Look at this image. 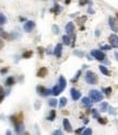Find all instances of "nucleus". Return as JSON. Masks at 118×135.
<instances>
[{
	"label": "nucleus",
	"mask_w": 118,
	"mask_h": 135,
	"mask_svg": "<svg viewBox=\"0 0 118 135\" xmlns=\"http://www.w3.org/2000/svg\"><path fill=\"white\" fill-rule=\"evenodd\" d=\"M85 81H87V83L90 84V85H95V84H97L99 79H97V75L94 72L88 71L87 73H85Z\"/></svg>",
	"instance_id": "nucleus-1"
},
{
	"label": "nucleus",
	"mask_w": 118,
	"mask_h": 135,
	"mask_svg": "<svg viewBox=\"0 0 118 135\" xmlns=\"http://www.w3.org/2000/svg\"><path fill=\"white\" fill-rule=\"evenodd\" d=\"M90 98L94 103H99V101L103 100V94L96 91V89H92V91H90Z\"/></svg>",
	"instance_id": "nucleus-2"
},
{
	"label": "nucleus",
	"mask_w": 118,
	"mask_h": 135,
	"mask_svg": "<svg viewBox=\"0 0 118 135\" xmlns=\"http://www.w3.org/2000/svg\"><path fill=\"white\" fill-rule=\"evenodd\" d=\"M91 55L94 57L96 60H99V61H104L105 58H106L105 54H104L103 51H101V50H92L91 51Z\"/></svg>",
	"instance_id": "nucleus-3"
},
{
	"label": "nucleus",
	"mask_w": 118,
	"mask_h": 135,
	"mask_svg": "<svg viewBox=\"0 0 118 135\" xmlns=\"http://www.w3.org/2000/svg\"><path fill=\"white\" fill-rule=\"evenodd\" d=\"M10 119H11V121L14 123V125L22 124V123H23V113L20 112L19 114H15V116H11Z\"/></svg>",
	"instance_id": "nucleus-4"
},
{
	"label": "nucleus",
	"mask_w": 118,
	"mask_h": 135,
	"mask_svg": "<svg viewBox=\"0 0 118 135\" xmlns=\"http://www.w3.org/2000/svg\"><path fill=\"white\" fill-rule=\"evenodd\" d=\"M37 93L39 94V95H42V96H48V95H50V94H52V89H48V88H45L44 86H37Z\"/></svg>",
	"instance_id": "nucleus-5"
},
{
	"label": "nucleus",
	"mask_w": 118,
	"mask_h": 135,
	"mask_svg": "<svg viewBox=\"0 0 118 135\" xmlns=\"http://www.w3.org/2000/svg\"><path fill=\"white\" fill-rule=\"evenodd\" d=\"M108 40H109V44H111L112 47L118 48V36L116 34H112L108 37Z\"/></svg>",
	"instance_id": "nucleus-6"
},
{
	"label": "nucleus",
	"mask_w": 118,
	"mask_h": 135,
	"mask_svg": "<svg viewBox=\"0 0 118 135\" xmlns=\"http://www.w3.org/2000/svg\"><path fill=\"white\" fill-rule=\"evenodd\" d=\"M108 24H109V26H111L113 32H118V25H117V22H116L115 18L109 16L108 18Z\"/></svg>",
	"instance_id": "nucleus-7"
},
{
	"label": "nucleus",
	"mask_w": 118,
	"mask_h": 135,
	"mask_svg": "<svg viewBox=\"0 0 118 135\" xmlns=\"http://www.w3.org/2000/svg\"><path fill=\"white\" fill-rule=\"evenodd\" d=\"M34 27H35V23L33 21H27V22H25V23H24V26H23L24 31L27 32V33H30V32L33 31Z\"/></svg>",
	"instance_id": "nucleus-8"
},
{
	"label": "nucleus",
	"mask_w": 118,
	"mask_h": 135,
	"mask_svg": "<svg viewBox=\"0 0 118 135\" xmlns=\"http://www.w3.org/2000/svg\"><path fill=\"white\" fill-rule=\"evenodd\" d=\"M54 55L57 57V58H60L62 55V45L61 44H57L54 50Z\"/></svg>",
	"instance_id": "nucleus-9"
},
{
	"label": "nucleus",
	"mask_w": 118,
	"mask_h": 135,
	"mask_svg": "<svg viewBox=\"0 0 118 135\" xmlns=\"http://www.w3.org/2000/svg\"><path fill=\"white\" fill-rule=\"evenodd\" d=\"M70 94H71V97H72L73 100H78V99H80V97H81V93L78 91V89H76V88H71L70 89Z\"/></svg>",
	"instance_id": "nucleus-10"
},
{
	"label": "nucleus",
	"mask_w": 118,
	"mask_h": 135,
	"mask_svg": "<svg viewBox=\"0 0 118 135\" xmlns=\"http://www.w3.org/2000/svg\"><path fill=\"white\" fill-rule=\"evenodd\" d=\"M0 37L5 38L6 40H12V39H13V36H12L11 34H9V33H7L5 31H2V30H0Z\"/></svg>",
	"instance_id": "nucleus-11"
},
{
	"label": "nucleus",
	"mask_w": 118,
	"mask_h": 135,
	"mask_svg": "<svg viewBox=\"0 0 118 135\" xmlns=\"http://www.w3.org/2000/svg\"><path fill=\"white\" fill-rule=\"evenodd\" d=\"M62 123H63V128H65V130H66L67 132H72V126H71L70 122H69L68 119H63Z\"/></svg>",
	"instance_id": "nucleus-12"
},
{
	"label": "nucleus",
	"mask_w": 118,
	"mask_h": 135,
	"mask_svg": "<svg viewBox=\"0 0 118 135\" xmlns=\"http://www.w3.org/2000/svg\"><path fill=\"white\" fill-rule=\"evenodd\" d=\"M47 73H48V70L46 68H40L39 70L37 71V76L38 77H45L46 75H47Z\"/></svg>",
	"instance_id": "nucleus-13"
},
{
	"label": "nucleus",
	"mask_w": 118,
	"mask_h": 135,
	"mask_svg": "<svg viewBox=\"0 0 118 135\" xmlns=\"http://www.w3.org/2000/svg\"><path fill=\"white\" fill-rule=\"evenodd\" d=\"M66 32L68 34H72L73 32H74V24L72 22H69L67 25H66Z\"/></svg>",
	"instance_id": "nucleus-14"
},
{
	"label": "nucleus",
	"mask_w": 118,
	"mask_h": 135,
	"mask_svg": "<svg viewBox=\"0 0 118 135\" xmlns=\"http://www.w3.org/2000/svg\"><path fill=\"white\" fill-rule=\"evenodd\" d=\"M91 100H92L91 98H89V97H84V98H82V105L85 106L87 108L91 107V106H92V103H93V101H91Z\"/></svg>",
	"instance_id": "nucleus-15"
},
{
	"label": "nucleus",
	"mask_w": 118,
	"mask_h": 135,
	"mask_svg": "<svg viewBox=\"0 0 118 135\" xmlns=\"http://www.w3.org/2000/svg\"><path fill=\"white\" fill-rule=\"evenodd\" d=\"M62 91H63V88L58 84V85H56V86H55L54 88H52V94H54L55 96H58Z\"/></svg>",
	"instance_id": "nucleus-16"
},
{
	"label": "nucleus",
	"mask_w": 118,
	"mask_h": 135,
	"mask_svg": "<svg viewBox=\"0 0 118 135\" xmlns=\"http://www.w3.org/2000/svg\"><path fill=\"white\" fill-rule=\"evenodd\" d=\"M100 71L103 73L104 75H106V76H109L111 75V72L108 71V69L106 67H104V65H100Z\"/></svg>",
	"instance_id": "nucleus-17"
},
{
	"label": "nucleus",
	"mask_w": 118,
	"mask_h": 135,
	"mask_svg": "<svg viewBox=\"0 0 118 135\" xmlns=\"http://www.w3.org/2000/svg\"><path fill=\"white\" fill-rule=\"evenodd\" d=\"M14 83H15V80H14L13 76H9L6 80V85H7V86H12Z\"/></svg>",
	"instance_id": "nucleus-18"
},
{
	"label": "nucleus",
	"mask_w": 118,
	"mask_h": 135,
	"mask_svg": "<svg viewBox=\"0 0 118 135\" xmlns=\"http://www.w3.org/2000/svg\"><path fill=\"white\" fill-rule=\"evenodd\" d=\"M66 84H67L66 79H65L63 76H60V77H59V85L65 89V87H66Z\"/></svg>",
	"instance_id": "nucleus-19"
},
{
	"label": "nucleus",
	"mask_w": 118,
	"mask_h": 135,
	"mask_svg": "<svg viewBox=\"0 0 118 135\" xmlns=\"http://www.w3.org/2000/svg\"><path fill=\"white\" fill-rule=\"evenodd\" d=\"M23 131H24V126H23V123H22V124H18V125H15V132H17L18 134L22 133Z\"/></svg>",
	"instance_id": "nucleus-20"
},
{
	"label": "nucleus",
	"mask_w": 118,
	"mask_h": 135,
	"mask_svg": "<svg viewBox=\"0 0 118 135\" xmlns=\"http://www.w3.org/2000/svg\"><path fill=\"white\" fill-rule=\"evenodd\" d=\"M32 55H33V51L32 50H27V51H24L23 52V58L24 59H28V58H31Z\"/></svg>",
	"instance_id": "nucleus-21"
},
{
	"label": "nucleus",
	"mask_w": 118,
	"mask_h": 135,
	"mask_svg": "<svg viewBox=\"0 0 118 135\" xmlns=\"http://www.w3.org/2000/svg\"><path fill=\"white\" fill-rule=\"evenodd\" d=\"M67 105V98L66 97H61L59 100V107H65V106Z\"/></svg>",
	"instance_id": "nucleus-22"
},
{
	"label": "nucleus",
	"mask_w": 118,
	"mask_h": 135,
	"mask_svg": "<svg viewBox=\"0 0 118 135\" xmlns=\"http://www.w3.org/2000/svg\"><path fill=\"white\" fill-rule=\"evenodd\" d=\"M70 37H69V36L68 35H65V36H62V42H63V44L65 45H67V46H68V45H70Z\"/></svg>",
	"instance_id": "nucleus-23"
},
{
	"label": "nucleus",
	"mask_w": 118,
	"mask_h": 135,
	"mask_svg": "<svg viewBox=\"0 0 118 135\" xmlns=\"http://www.w3.org/2000/svg\"><path fill=\"white\" fill-rule=\"evenodd\" d=\"M55 118H56V111H55V110H51V111H50V114L48 116L47 119L49 120V121H54Z\"/></svg>",
	"instance_id": "nucleus-24"
},
{
	"label": "nucleus",
	"mask_w": 118,
	"mask_h": 135,
	"mask_svg": "<svg viewBox=\"0 0 118 135\" xmlns=\"http://www.w3.org/2000/svg\"><path fill=\"white\" fill-rule=\"evenodd\" d=\"M6 23H7V18L5 16V14L0 13V25H3Z\"/></svg>",
	"instance_id": "nucleus-25"
},
{
	"label": "nucleus",
	"mask_w": 118,
	"mask_h": 135,
	"mask_svg": "<svg viewBox=\"0 0 118 135\" xmlns=\"http://www.w3.org/2000/svg\"><path fill=\"white\" fill-rule=\"evenodd\" d=\"M107 109H108V104L107 103H103L101 105V111L105 112V111H107Z\"/></svg>",
	"instance_id": "nucleus-26"
},
{
	"label": "nucleus",
	"mask_w": 118,
	"mask_h": 135,
	"mask_svg": "<svg viewBox=\"0 0 118 135\" xmlns=\"http://www.w3.org/2000/svg\"><path fill=\"white\" fill-rule=\"evenodd\" d=\"M59 11H60V8H59L58 5H55V7L52 8V9H50V12H54V13H56V14H58Z\"/></svg>",
	"instance_id": "nucleus-27"
},
{
	"label": "nucleus",
	"mask_w": 118,
	"mask_h": 135,
	"mask_svg": "<svg viewBox=\"0 0 118 135\" xmlns=\"http://www.w3.org/2000/svg\"><path fill=\"white\" fill-rule=\"evenodd\" d=\"M103 92L106 94V96H111L112 94V87H106V88H103Z\"/></svg>",
	"instance_id": "nucleus-28"
},
{
	"label": "nucleus",
	"mask_w": 118,
	"mask_h": 135,
	"mask_svg": "<svg viewBox=\"0 0 118 135\" xmlns=\"http://www.w3.org/2000/svg\"><path fill=\"white\" fill-rule=\"evenodd\" d=\"M57 104H58V103H57V100L55 99V98H52V99L49 100V106H50V107H52V108H55L56 106H57Z\"/></svg>",
	"instance_id": "nucleus-29"
},
{
	"label": "nucleus",
	"mask_w": 118,
	"mask_h": 135,
	"mask_svg": "<svg viewBox=\"0 0 118 135\" xmlns=\"http://www.w3.org/2000/svg\"><path fill=\"white\" fill-rule=\"evenodd\" d=\"M97 120H99V122L101 124H106L107 123V119L106 118H101V117H99L97 118Z\"/></svg>",
	"instance_id": "nucleus-30"
},
{
	"label": "nucleus",
	"mask_w": 118,
	"mask_h": 135,
	"mask_svg": "<svg viewBox=\"0 0 118 135\" xmlns=\"http://www.w3.org/2000/svg\"><path fill=\"white\" fill-rule=\"evenodd\" d=\"M51 28H52V32H54V34H56V35H57V34H59V32H60V31H59V27L57 26V25H52Z\"/></svg>",
	"instance_id": "nucleus-31"
},
{
	"label": "nucleus",
	"mask_w": 118,
	"mask_h": 135,
	"mask_svg": "<svg viewBox=\"0 0 118 135\" xmlns=\"http://www.w3.org/2000/svg\"><path fill=\"white\" fill-rule=\"evenodd\" d=\"M92 114H93V117H94L95 119H97V118L100 117V114H99V112H97L96 109H92Z\"/></svg>",
	"instance_id": "nucleus-32"
},
{
	"label": "nucleus",
	"mask_w": 118,
	"mask_h": 135,
	"mask_svg": "<svg viewBox=\"0 0 118 135\" xmlns=\"http://www.w3.org/2000/svg\"><path fill=\"white\" fill-rule=\"evenodd\" d=\"M76 56H78V57H80V58H82V57L84 56V52H82V51H78V50H74V52H73Z\"/></svg>",
	"instance_id": "nucleus-33"
},
{
	"label": "nucleus",
	"mask_w": 118,
	"mask_h": 135,
	"mask_svg": "<svg viewBox=\"0 0 118 135\" xmlns=\"http://www.w3.org/2000/svg\"><path fill=\"white\" fill-rule=\"evenodd\" d=\"M108 112H109V114H113V116H116V111H115V109L114 108H112V107H109L108 108Z\"/></svg>",
	"instance_id": "nucleus-34"
},
{
	"label": "nucleus",
	"mask_w": 118,
	"mask_h": 135,
	"mask_svg": "<svg viewBox=\"0 0 118 135\" xmlns=\"http://www.w3.org/2000/svg\"><path fill=\"white\" fill-rule=\"evenodd\" d=\"M88 2H91V1H90V0H80V1H79V5L82 7V6H84V5H87Z\"/></svg>",
	"instance_id": "nucleus-35"
},
{
	"label": "nucleus",
	"mask_w": 118,
	"mask_h": 135,
	"mask_svg": "<svg viewBox=\"0 0 118 135\" xmlns=\"http://www.w3.org/2000/svg\"><path fill=\"white\" fill-rule=\"evenodd\" d=\"M83 134H84V135H91V134H92V130H91V129H85V130L83 131Z\"/></svg>",
	"instance_id": "nucleus-36"
},
{
	"label": "nucleus",
	"mask_w": 118,
	"mask_h": 135,
	"mask_svg": "<svg viewBox=\"0 0 118 135\" xmlns=\"http://www.w3.org/2000/svg\"><path fill=\"white\" fill-rule=\"evenodd\" d=\"M101 49H103V50H109V49H112V46H108V45H104V46H102Z\"/></svg>",
	"instance_id": "nucleus-37"
},
{
	"label": "nucleus",
	"mask_w": 118,
	"mask_h": 135,
	"mask_svg": "<svg viewBox=\"0 0 118 135\" xmlns=\"http://www.w3.org/2000/svg\"><path fill=\"white\" fill-rule=\"evenodd\" d=\"M80 74H81V70L80 71H78V73H77V75L74 76V79H72V82H76L77 80L79 79V76H80Z\"/></svg>",
	"instance_id": "nucleus-38"
},
{
	"label": "nucleus",
	"mask_w": 118,
	"mask_h": 135,
	"mask_svg": "<svg viewBox=\"0 0 118 135\" xmlns=\"http://www.w3.org/2000/svg\"><path fill=\"white\" fill-rule=\"evenodd\" d=\"M38 54H39V57H43V54H44V50L42 47H38Z\"/></svg>",
	"instance_id": "nucleus-39"
},
{
	"label": "nucleus",
	"mask_w": 118,
	"mask_h": 135,
	"mask_svg": "<svg viewBox=\"0 0 118 135\" xmlns=\"http://www.w3.org/2000/svg\"><path fill=\"white\" fill-rule=\"evenodd\" d=\"M8 72V68H3L1 71H0V73H1V74H5V73H7Z\"/></svg>",
	"instance_id": "nucleus-40"
},
{
	"label": "nucleus",
	"mask_w": 118,
	"mask_h": 135,
	"mask_svg": "<svg viewBox=\"0 0 118 135\" xmlns=\"http://www.w3.org/2000/svg\"><path fill=\"white\" fill-rule=\"evenodd\" d=\"M54 134H55V135H61L62 132H61L60 130H57V131H55V132H54Z\"/></svg>",
	"instance_id": "nucleus-41"
},
{
	"label": "nucleus",
	"mask_w": 118,
	"mask_h": 135,
	"mask_svg": "<svg viewBox=\"0 0 118 135\" xmlns=\"http://www.w3.org/2000/svg\"><path fill=\"white\" fill-rule=\"evenodd\" d=\"M3 98H5V94H3V93H1V94H0V104L2 103Z\"/></svg>",
	"instance_id": "nucleus-42"
},
{
	"label": "nucleus",
	"mask_w": 118,
	"mask_h": 135,
	"mask_svg": "<svg viewBox=\"0 0 118 135\" xmlns=\"http://www.w3.org/2000/svg\"><path fill=\"white\" fill-rule=\"evenodd\" d=\"M83 129H84V128H80V129H78V130H77V131H76V133H77V134H80V133H82V131H83Z\"/></svg>",
	"instance_id": "nucleus-43"
},
{
	"label": "nucleus",
	"mask_w": 118,
	"mask_h": 135,
	"mask_svg": "<svg viewBox=\"0 0 118 135\" xmlns=\"http://www.w3.org/2000/svg\"><path fill=\"white\" fill-rule=\"evenodd\" d=\"M3 46H5V44H3V42L1 40V38H0V50L3 48Z\"/></svg>",
	"instance_id": "nucleus-44"
},
{
	"label": "nucleus",
	"mask_w": 118,
	"mask_h": 135,
	"mask_svg": "<svg viewBox=\"0 0 118 135\" xmlns=\"http://www.w3.org/2000/svg\"><path fill=\"white\" fill-rule=\"evenodd\" d=\"M89 13H94V11H93L91 8H89Z\"/></svg>",
	"instance_id": "nucleus-45"
},
{
	"label": "nucleus",
	"mask_w": 118,
	"mask_h": 135,
	"mask_svg": "<svg viewBox=\"0 0 118 135\" xmlns=\"http://www.w3.org/2000/svg\"><path fill=\"white\" fill-rule=\"evenodd\" d=\"M115 57H116V59H117V61H118V52H115Z\"/></svg>",
	"instance_id": "nucleus-46"
},
{
	"label": "nucleus",
	"mask_w": 118,
	"mask_h": 135,
	"mask_svg": "<svg viewBox=\"0 0 118 135\" xmlns=\"http://www.w3.org/2000/svg\"><path fill=\"white\" fill-rule=\"evenodd\" d=\"M1 93H3V88H2L1 86H0V94H1Z\"/></svg>",
	"instance_id": "nucleus-47"
},
{
	"label": "nucleus",
	"mask_w": 118,
	"mask_h": 135,
	"mask_svg": "<svg viewBox=\"0 0 118 135\" xmlns=\"http://www.w3.org/2000/svg\"><path fill=\"white\" fill-rule=\"evenodd\" d=\"M70 1H71V0H66V3L68 5V3H70Z\"/></svg>",
	"instance_id": "nucleus-48"
},
{
	"label": "nucleus",
	"mask_w": 118,
	"mask_h": 135,
	"mask_svg": "<svg viewBox=\"0 0 118 135\" xmlns=\"http://www.w3.org/2000/svg\"><path fill=\"white\" fill-rule=\"evenodd\" d=\"M117 18H118V13H117Z\"/></svg>",
	"instance_id": "nucleus-49"
}]
</instances>
